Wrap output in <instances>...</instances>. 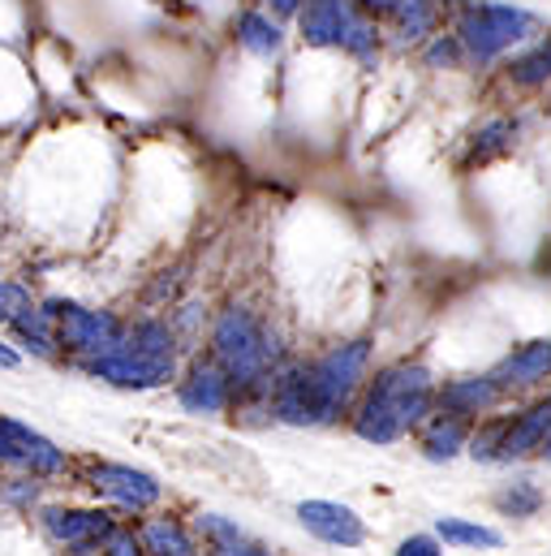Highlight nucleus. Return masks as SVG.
Instances as JSON below:
<instances>
[{
  "mask_svg": "<svg viewBox=\"0 0 551 556\" xmlns=\"http://www.w3.org/2000/svg\"><path fill=\"white\" fill-rule=\"evenodd\" d=\"M543 453L551 457V435H543Z\"/></svg>",
  "mask_w": 551,
  "mask_h": 556,
  "instance_id": "c756f323",
  "label": "nucleus"
},
{
  "mask_svg": "<svg viewBox=\"0 0 551 556\" xmlns=\"http://www.w3.org/2000/svg\"><path fill=\"white\" fill-rule=\"evenodd\" d=\"M212 354L233 389H255L272 371L276 341L268 324L251 306H229V311H220V319L212 328Z\"/></svg>",
  "mask_w": 551,
  "mask_h": 556,
  "instance_id": "20e7f679",
  "label": "nucleus"
},
{
  "mask_svg": "<svg viewBox=\"0 0 551 556\" xmlns=\"http://www.w3.org/2000/svg\"><path fill=\"white\" fill-rule=\"evenodd\" d=\"M302 35L306 43H319V48H349L362 61H371L375 52V30L354 9V0H306Z\"/></svg>",
  "mask_w": 551,
  "mask_h": 556,
  "instance_id": "423d86ee",
  "label": "nucleus"
},
{
  "mask_svg": "<svg viewBox=\"0 0 551 556\" xmlns=\"http://www.w3.org/2000/svg\"><path fill=\"white\" fill-rule=\"evenodd\" d=\"M0 462L17 466L26 475H61L65 470V448H56V440L35 431L30 422L0 415Z\"/></svg>",
  "mask_w": 551,
  "mask_h": 556,
  "instance_id": "0eeeda50",
  "label": "nucleus"
},
{
  "mask_svg": "<svg viewBox=\"0 0 551 556\" xmlns=\"http://www.w3.org/2000/svg\"><path fill=\"white\" fill-rule=\"evenodd\" d=\"M39 522H43L48 540H56L65 548H100L104 535L117 527L104 509H65V505L39 509Z\"/></svg>",
  "mask_w": 551,
  "mask_h": 556,
  "instance_id": "1a4fd4ad",
  "label": "nucleus"
},
{
  "mask_svg": "<svg viewBox=\"0 0 551 556\" xmlns=\"http://www.w3.org/2000/svg\"><path fill=\"white\" fill-rule=\"evenodd\" d=\"M526 26H530V17H526V13L504 9V4H483V9H474V13L465 17V26H461V30H465V43H470L478 56H496L500 48L517 43Z\"/></svg>",
  "mask_w": 551,
  "mask_h": 556,
  "instance_id": "9d476101",
  "label": "nucleus"
},
{
  "mask_svg": "<svg viewBox=\"0 0 551 556\" xmlns=\"http://www.w3.org/2000/svg\"><path fill=\"white\" fill-rule=\"evenodd\" d=\"M100 553L104 556H146L142 553V544H138V535L134 531H126V527H113V531L104 535Z\"/></svg>",
  "mask_w": 551,
  "mask_h": 556,
  "instance_id": "b1692460",
  "label": "nucleus"
},
{
  "mask_svg": "<svg viewBox=\"0 0 551 556\" xmlns=\"http://www.w3.org/2000/svg\"><path fill=\"white\" fill-rule=\"evenodd\" d=\"M426 406H431V376L422 367H413V363H397V367L375 376V384H371V393H367V402L358 410L354 431L362 440L393 444L426 415Z\"/></svg>",
  "mask_w": 551,
  "mask_h": 556,
  "instance_id": "7ed1b4c3",
  "label": "nucleus"
},
{
  "mask_svg": "<svg viewBox=\"0 0 551 556\" xmlns=\"http://www.w3.org/2000/svg\"><path fill=\"white\" fill-rule=\"evenodd\" d=\"M91 488L104 496V501H113V505H121V509H151L155 501H159V483H155V475H146V470H138V466H121V462H100L95 470H91Z\"/></svg>",
  "mask_w": 551,
  "mask_h": 556,
  "instance_id": "6e6552de",
  "label": "nucleus"
},
{
  "mask_svg": "<svg viewBox=\"0 0 551 556\" xmlns=\"http://www.w3.org/2000/svg\"><path fill=\"white\" fill-rule=\"evenodd\" d=\"M393 4H397L401 26H406L410 35H422V30L431 26V4H426V0H393Z\"/></svg>",
  "mask_w": 551,
  "mask_h": 556,
  "instance_id": "393cba45",
  "label": "nucleus"
},
{
  "mask_svg": "<svg viewBox=\"0 0 551 556\" xmlns=\"http://www.w3.org/2000/svg\"><path fill=\"white\" fill-rule=\"evenodd\" d=\"M539 505H543V496H539V488H530V483H513V488L500 496V509L513 514V518H526V514H535Z\"/></svg>",
  "mask_w": 551,
  "mask_h": 556,
  "instance_id": "4be33fe9",
  "label": "nucleus"
},
{
  "mask_svg": "<svg viewBox=\"0 0 551 556\" xmlns=\"http://www.w3.org/2000/svg\"><path fill=\"white\" fill-rule=\"evenodd\" d=\"M9 328H13V337H17V345L26 354H35V358H61V350H56V319H52L48 302L43 306L30 302Z\"/></svg>",
  "mask_w": 551,
  "mask_h": 556,
  "instance_id": "ddd939ff",
  "label": "nucleus"
},
{
  "mask_svg": "<svg viewBox=\"0 0 551 556\" xmlns=\"http://www.w3.org/2000/svg\"><path fill=\"white\" fill-rule=\"evenodd\" d=\"M87 371L113 389H159L177 376V337L159 319H138L108 354L87 363Z\"/></svg>",
  "mask_w": 551,
  "mask_h": 556,
  "instance_id": "f03ea898",
  "label": "nucleus"
},
{
  "mask_svg": "<svg viewBox=\"0 0 551 556\" xmlns=\"http://www.w3.org/2000/svg\"><path fill=\"white\" fill-rule=\"evenodd\" d=\"M238 35H242V48H251L259 56H276L280 52V30H276L264 13H242Z\"/></svg>",
  "mask_w": 551,
  "mask_h": 556,
  "instance_id": "6ab92c4d",
  "label": "nucleus"
},
{
  "mask_svg": "<svg viewBox=\"0 0 551 556\" xmlns=\"http://www.w3.org/2000/svg\"><path fill=\"white\" fill-rule=\"evenodd\" d=\"M465 440V422L452 415V418H439L435 427H431V435H426V457H452L457 453V444Z\"/></svg>",
  "mask_w": 551,
  "mask_h": 556,
  "instance_id": "412c9836",
  "label": "nucleus"
},
{
  "mask_svg": "<svg viewBox=\"0 0 551 556\" xmlns=\"http://www.w3.org/2000/svg\"><path fill=\"white\" fill-rule=\"evenodd\" d=\"M439 535L448 544H465V548H500V531L491 527H474V522H461V518H439Z\"/></svg>",
  "mask_w": 551,
  "mask_h": 556,
  "instance_id": "aec40b11",
  "label": "nucleus"
},
{
  "mask_svg": "<svg viewBox=\"0 0 551 556\" xmlns=\"http://www.w3.org/2000/svg\"><path fill=\"white\" fill-rule=\"evenodd\" d=\"M367 341H354V345H336L332 354H323L319 363L310 367H293L276 380V397L272 410L280 422H293V427H315V422H328L345 410V402L354 397L362 371H367Z\"/></svg>",
  "mask_w": 551,
  "mask_h": 556,
  "instance_id": "f257e3e1",
  "label": "nucleus"
},
{
  "mask_svg": "<svg viewBox=\"0 0 551 556\" xmlns=\"http://www.w3.org/2000/svg\"><path fill=\"white\" fill-rule=\"evenodd\" d=\"M397 556H444V553H439V544H435L431 535H410V540L397 548Z\"/></svg>",
  "mask_w": 551,
  "mask_h": 556,
  "instance_id": "a878e982",
  "label": "nucleus"
},
{
  "mask_svg": "<svg viewBox=\"0 0 551 556\" xmlns=\"http://www.w3.org/2000/svg\"><path fill=\"white\" fill-rule=\"evenodd\" d=\"M198 531H203V540L212 544L216 556H268V548H264L259 540H251L238 522H229V518H220V514L198 518Z\"/></svg>",
  "mask_w": 551,
  "mask_h": 556,
  "instance_id": "4468645a",
  "label": "nucleus"
},
{
  "mask_svg": "<svg viewBox=\"0 0 551 556\" xmlns=\"http://www.w3.org/2000/svg\"><path fill=\"white\" fill-rule=\"evenodd\" d=\"M548 371H551V341H535V345L517 350V354L491 376V384H496V389H504V384H535V380H543Z\"/></svg>",
  "mask_w": 551,
  "mask_h": 556,
  "instance_id": "2eb2a0df",
  "label": "nucleus"
},
{
  "mask_svg": "<svg viewBox=\"0 0 551 556\" xmlns=\"http://www.w3.org/2000/svg\"><path fill=\"white\" fill-rule=\"evenodd\" d=\"M367 4H380V9H393V0H367Z\"/></svg>",
  "mask_w": 551,
  "mask_h": 556,
  "instance_id": "c85d7f7f",
  "label": "nucleus"
},
{
  "mask_svg": "<svg viewBox=\"0 0 551 556\" xmlns=\"http://www.w3.org/2000/svg\"><path fill=\"white\" fill-rule=\"evenodd\" d=\"M26 306H30V289L26 285H13V280H0V324L9 328Z\"/></svg>",
  "mask_w": 551,
  "mask_h": 556,
  "instance_id": "5701e85b",
  "label": "nucleus"
},
{
  "mask_svg": "<svg viewBox=\"0 0 551 556\" xmlns=\"http://www.w3.org/2000/svg\"><path fill=\"white\" fill-rule=\"evenodd\" d=\"M138 544L146 556H194V540L177 518H151L138 531Z\"/></svg>",
  "mask_w": 551,
  "mask_h": 556,
  "instance_id": "dca6fc26",
  "label": "nucleus"
},
{
  "mask_svg": "<svg viewBox=\"0 0 551 556\" xmlns=\"http://www.w3.org/2000/svg\"><path fill=\"white\" fill-rule=\"evenodd\" d=\"M177 397H181V406L194 410V415H220V410L229 406V397H233V384H229V376H225L216 363H198V367L181 380Z\"/></svg>",
  "mask_w": 551,
  "mask_h": 556,
  "instance_id": "f8f14e48",
  "label": "nucleus"
},
{
  "mask_svg": "<svg viewBox=\"0 0 551 556\" xmlns=\"http://www.w3.org/2000/svg\"><path fill=\"white\" fill-rule=\"evenodd\" d=\"M52 319H56V350L69 354L74 363H95L100 354H108L126 324L113 315V311H95V306H82V302H65V298H52L48 302Z\"/></svg>",
  "mask_w": 551,
  "mask_h": 556,
  "instance_id": "39448f33",
  "label": "nucleus"
},
{
  "mask_svg": "<svg viewBox=\"0 0 551 556\" xmlns=\"http://www.w3.org/2000/svg\"><path fill=\"white\" fill-rule=\"evenodd\" d=\"M496 397H500V389H496L491 380H461V384H452V389L444 393V402H448L457 415H478V410H487Z\"/></svg>",
  "mask_w": 551,
  "mask_h": 556,
  "instance_id": "a211bd4d",
  "label": "nucleus"
},
{
  "mask_svg": "<svg viewBox=\"0 0 551 556\" xmlns=\"http://www.w3.org/2000/svg\"><path fill=\"white\" fill-rule=\"evenodd\" d=\"M276 4V13H284V17H289V13H297V4H302V0H272Z\"/></svg>",
  "mask_w": 551,
  "mask_h": 556,
  "instance_id": "cd10ccee",
  "label": "nucleus"
},
{
  "mask_svg": "<svg viewBox=\"0 0 551 556\" xmlns=\"http://www.w3.org/2000/svg\"><path fill=\"white\" fill-rule=\"evenodd\" d=\"M297 522L323 540V544H336V548H358L367 540V527L362 518L349 509V505H336V501H302L297 505Z\"/></svg>",
  "mask_w": 551,
  "mask_h": 556,
  "instance_id": "9b49d317",
  "label": "nucleus"
},
{
  "mask_svg": "<svg viewBox=\"0 0 551 556\" xmlns=\"http://www.w3.org/2000/svg\"><path fill=\"white\" fill-rule=\"evenodd\" d=\"M548 427H551V402H543V406H535L530 415L517 418L513 427H504V435H500V457H522V453L539 448L543 435H548Z\"/></svg>",
  "mask_w": 551,
  "mask_h": 556,
  "instance_id": "f3484780",
  "label": "nucleus"
},
{
  "mask_svg": "<svg viewBox=\"0 0 551 556\" xmlns=\"http://www.w3.org/2000/svg\"><path fill=\"white\" fill-rule=\"evenodd\" d=\"M17 363H22V354H17L9 341H0V371H13Z\"/></svg>",
  "mask_w": 551,
  "mask_h": 556,
  "instance_id": "bb28decb",
  "label": "nucleus"
}]
</instances>
